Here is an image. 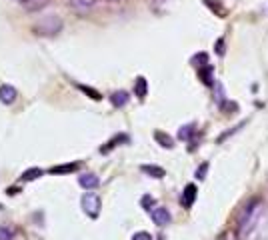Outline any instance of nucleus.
Listing matches in <instances>:
<instances>
[{
  "label": "nucleus",
  "mask_w": 268,
  "mask_h": 240,
  "mask_svg": "<svg viewBox=\"0 0 268 240\" xmlns=\"http://www.w3.org/2000/svg\"><path fill=\"white\" fill-rule=\"evenodd\" d=\"M262 214H264V204L258 198L250 200L244 206V210L238 216V238L240 240H250V234L256 230Z\"/></svg>",
  "instance_id": "f257e3e1"
},
{
  "label": "nucleus",
  "mask_w": 268,
  "mask_h": 240,
  "mask_svg": "<svg viewBox=\"0 0 268 240\" xmlns=\"http://www.w3.org/2000/svg\"><path fill=\"white\" fill-rule=\"evenodd\" d=\"M34 34L38 36H54L62 30V18L60 16H54V14H50V16H44L36 22V26L32 28Z\"/></svg>",
  "instance_id": "f03ea898"
},
{
  "label": "nucleus",
  "mask_w": 268,
  "mask_h": 240,
  "mask_svg": "<svg viewBox=\"0 0 268 240\" xmlns=\"http://www.w3.org/2000/svg\"><path fill=\"white\" fill-rule=\"evenodd\" d=\"M80 206L86 212V216L98 218V214H100V198L94 194V192H86V194L80 198Z\"/></svg>",
  "instance_id": "7ed1b4c3"
},
{
  "label": "nucleus",
  "mask_w": 268,
  "mask_h": 240,
  "mask_svg": "<svg viewBox=\"0 0 268 240\" xmlns=\"http://www.w3.org/2000/svg\"><path fill=\"white\" fill-rule=\"evenodd\" d=\"M98 4V0H70V8L76 14H86L90 10H94Z\"/></svg>",
  "instance_id": "20e7f679"
},
{
  "label": "nucleus",
  "mask_w": 268,
  "mask_h": 240,
  "mask_svg": "<svg viewBox=\"0 0 268 240\" xmlns=\"http://www.w3.org/2000/svg\"><path fill=\"white\" fill-rule=\"evenodd\" d=\"M150 216H152V222H154L156 226H166V224H170V212H168L164 206L154 208Z\"/></svg>",
  "instance_id": "39448f33"
},
{
  "label": "nucleus",
  "mask_w": 268,
  "mask_h": 240,
  "mask_svg": "<svg viewBox=\"0 0 268 240\" xmlns=\"http://www.w3.org/2000/svg\"><path fill=\"white\" fill-rule=\"evenodd\" d=\"M16 100V88L10 84H2L0 86V102L4 104H12Z\"/></svg>",
  "instance_id": "423d86ee"
},
{
  "label": "nucleus",
  "mask_w": 268,
  "mask_h": 240,
  "mask_svg": "<svg viewBox=\"0 0 268 240\" xmlns=\"http://www.w3.org/2000/svg\"><path fill=\"white\" fill-rule=\"evenodd\" d=\"M78 184H80L84 190H92V188H96V186L100 184V180H98V176H96V174H92V172H86V174H80V178H78Z\"/></svg>",
  "instance_id": "0eeeda50"
},
{
  "label": "nucleus",
  "mask_w": 268,
  "mask_h": 240,
  "mask_svg": "<svg viewBox=\"0 0 268 240\" xmlns=\"http://www.w3.org/2000/svg\"><path fill=\"white\" fill-rule=\"evenodd\" d=\"M196 194H198V190H196V186L194 184H188L186 188H184V192H182V206H192V202L196 200Z\"/></svg>",
  "instance_id": "6e6552de"
},
{
  "label": "nucleus",
  "mask_w": 268,
  "mask_h": 240,
  "mask_svg": "<svg viewBox=\"0 0 268 240\" xmlns=\"http://www.w3.org/2000/svg\"><path fill=\"white\" fill-rule=\"evenodd\" d=\"M154 140H156L162 148H172V146H174V140H172L168 134L160 132V130H156V132H154Z\"/></svg>",
  "instance_id": "1a4fd4ad"
},
{
  "label": "nucleus",
  "mask_w": 268,
  "mask_h": 240,
  "mask_svg": "<svg viewBox=\"0 0 268 240\" xmlns=\"http://www.w3.org/2000/svg\"><path fill=\"white\" fill-rule=\"evenodd\" d=\"M142 172L152 176V178H164V168H160V166H154V164H144L142 166Z\"/></svg>",
  "instance_id": "9d476101"
},
{
  "label": "nucleus",
  "mask_w": 268,
  "mask_h": 240,
  "mask_svg": "<svg viewBox=\"0 0 268 240\" xmlns=\"http://www.w3.org/2000/svg\"><path fill=\"white\" fill-rule=\"evenodd\" d=\"M110 102H112L114 106H124V104L128 102V92H124V90L114 92V94L110 96Z\"/></svg>",
  "instance_id": "9b49d317"
},
{
  "label": "nucleus",
  "mask_w": 268,
  "mask_h": 240,
  "mask_svg": "<svg viewBox=\"0 0 268 240\" xmlns=\"http://www.w3.org/2000/svg\"><path fill=\"white\" fill-rule=\"evenodd\" d=\"M76 168H78V162H72V164H60V166L50 168V174H68V172H74Z\"/></svg>",
  "instance_id": "f8f14e48"
},
{
  "label": "nucleus",
  "mask_w": 268,
  "mask_h": 240,
  "mask_svg": "<svg viewBox=\"0 0 268 240\" xmlns=\"http://www.w3.org/2000/svg\"><path fill=\"white\" fill-rule=\"evenodd\" d=\"M38 176H42V170L40 168H30L26 170L22 176H20V182H28V180H36Z\"/></svg>",
  "instance_id": "ddd939ff"
},
{
  "label": "nucleus",
  "mask_w": 268,
  "mask_h": 240,
  "mask_svg": "<svg viewBox=\"0 0 268 240\" xmlns=\"http://www.w3.org/2000/svg\"><path fill=\"white\" fill-rule=\"evenodd\" d=\"M136 94L140 96V98H142V96H146V90H148V82H146V78H142V76H138L136 78Z\"/></svg>",
  "instance_id": "4468645a"
},
{
  "label": "nucleus",
  "mask_w": 268,
  "mask_h": 240,
  "mask_svg": "<svg viewBox=\"0 0 268 240\" xmlns=\"http://www.w3.org/2000/svg\"><path fill=\"white\" fill-rule=\"evenodd\" d=\"M194 124H188V126H182L180 130H178V138L180 140H190L192 138V132H194Z\"/></svg>",
  "instance_id": "2eb2a0df"
},
{
  "label": "nucleus",
  "mask_w": 268,
  "mask_h": 240,
  "mask_svg": "<svg viewBox=\"0 0 268 240\" xmlns=\"http://www.w3.org/2000/svg\"><path fill=\"white\" fill-rule=\"evenodd\" d=\"M12 238H14V234H12V230H10V228L0 226V240H12Z\"/></svg>",
  "instance_id": "dca6fc26"
},
{
  "label": "nucleus",
  "mask_w": 268,
  "mask_h": 240,
  "mask_svg": "<svg viewBox=\"0 0 268 240\" xmlns=\"http://www.w3.org/2000/svg\"><path fill=\"white\" fill-rule=\"evenodd\" d=\"M210 72H212V68H210V66H206L204 70H200V78H202V80H204L208 86L212 84V76H210Z\"/></svg>",
  "instance_id": "f3484780"
},
{
  "label": "nucleus",
  "mask_w": 268,
  "mask_h": 240,
  "mask_svg": "<svg viewBox=\"0 0 268 240\" xmlns=\"http://www.w3.org/2000/svg\"><path fill=\"white\" fill-rule=\"evenodd\" d=\"M78 88H80V90H82L84 94H88V96H92V98H94V100H98V98H100V94H98V92H94V90H92L90 86H78Z\"/></svg>",
  "instance_id": "a211bd4d"
},
{
  "label": "nucleus",
  "mask_w": 268,
  "mask_h": 240,
  "mask_svg": "<svg viewBox=\"0 0 268 240\" xmlns=\"http://www.w3.org/2000/svg\"><path fill=\"white\" fill-rule=\"evenodd\" d=\"M132 240H152V236H150L148 232H144V230H140V232H134V236H132Z\"/></svg>",
  "instance_id": "6ab92c4d"
},
{
  "label": "nucleus",
  "mask_w": 268,
  "mask_h": 240,
  "mask_svg": "<svg viewBox=\"0 0 268 240\" xmlns=\"http://www.w3.org/2000/svg\"><path fill=\"white\" fill-rule=\"evenodd\" d=\"M214 50H216V52H218L220 56L224 54V50H226V48H224V38H220V40L216 42V46H214Z\"/></svg>",
  "instance_id": "aec40b11"
},
{
  "label": "nucleus",
  "mask_w": 268,
  "mask_h": 240,
  "mask_svg": "<svg viewBox=\"0 0 268 240\" xmlns=\"http://www.w3.org/2000/svg\"><path fill=\"white\" fill-rule=\"evenodd\" d=\"M200 62H202V64H206V62H208V58H206V54H204V52L196 54V58L192 60V64H200Z\"/></svg>",
  "instance_id": "412c9836"
},
{
  "label": "nucleus",
  "mask_w": 268,
  "mask_h": 240,
  "mask_svg": "<svg viewBox=\"0 0 268 240\" xmlns=\"http://www.w3.org/2000/svg\"><path fill=\"white\" fill-rule=\"evenodd\" d=\"M206 168H208V164L204 162V164H202V166L196 170V178H204V176H206Z\"/></svg>",
  "instance_id": "4be33fe9"
},
{
  "label": "nucleus",
  "mask_w": 268,
  "mask_h": 240,
  "mask_svg": "<svg viewBox=\"0 0 268 240\" xmlns=\"http://www.w3.org/2000/svg\"><path fill=\"white\" fill-rule=\"evenodd\" d=\"M152 204H154V202H152V198H150V196H144V198H142V206H144V208H150Z\"/></svg>",
  "instance_id": "5701e85b"
},
{
  "label": "nucleus",
  "mask_w": 268,
  "mask_h": 240,
  "mask_svg": "<svg viewBox=\"0 0 268 240\" xmlns=\"http://www.w3.org/2000/svg\"><path fill=\"white\" fill-rule=\"evenodd\" d=\"M164 2H166V0H152V8H160Z\"/></svg>",
  "instance_id": "b1692460"
},
{
  "label": "nucleus",
  "mask_w": 268,
  "mask_h": 240,
  "mask_svg": "<svg viewBox=\"0 0 268 240\" xmlns=\"http://www.w3.org/2000/svg\"><path fill=\"white\" fill-rule=\"evenodd\" d=\"M16 2H20V4H24V6H26V2H28V0H16Z\"/></svg>",
  "instance_id": "393cba45"
},
{
  "label": "nucleus",
  "mask_w": 268,
  "mask_h": 240,
  "mask_svg": "<svg viewBox=\"0 0 268 240\" xmlns=\"http://www.w3.org/2000/svg\"><path fill=\"white\" fill-rule=\"evenodd\" d=\"M110 2H120V0H110Z\"/></svg>",
  "instance_id": "a878e982"
}]
</instances>
